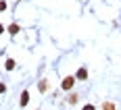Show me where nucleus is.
Instances as JSON below:
<instances>
[{
    "label": "nucleus",
    "mask_w": 121,
    "mask_h": 110,
    "mask_svg": "<svg viewBox=\"0 0 121 110\" xmlns=\"http://www.w3.org/2000/svg\"><path fill=\"white\" fill-rule=\"evenodd\" d=\"M2 33H4V25L0 23V35H2Z\"/></svg>",
    "instance_id": "f8f14e48"
},
{
    "label": "nucleus",
    "mask_w": 121,
    "mask_h": 110,
    "mask_svg": "<svg viewBox=\"0 0 121 110\" xmlns=\"http://www.w3.org/2000/svg\"><path fill=\"white\" fill-rule=\"evenodd\" d=\"M2 94H6V85H4V83L0 81V96H2Z\"/></svg>",
    "instance_id": "1a4fd4ad"
},
{
    "label": "nucleus",
    "mask_w": 121,
    "mask_h": 110,
    "mask_svg": "<svg viewBox=\"0 0 121 110\" xmlns=\"http://www.w3.org/2000/svg\"><path fill=\"white\" fill-rule=\"evenodd\" d=\"M82 110H96V108H94V104H86Z\"/></svg>",
    "instance_id": "9d476101"
},
{
    "label": "nucleus",
    "mask_w": 121,
    "mask_h": 110,
    "mask_svg": "<svg viewBox=\"0 0 121 110\" xmlns=\"http://www.w3.org/2000/svg\"><path fill=\"white\" fill-rule=\"evenodd\" d=\"M73 85H75V77H73V75H69V77H65V79H63V83H60V87H63L65 91H69V89H71Z\"/></svg>",
    "instance_id": "f257e3e1"
},
{
    "label": "nucleus",
    "mask_w": 121,
    "mask_h": 110,
    "mask_svg": "<svg viewBox=\"0 0 121 110\" xmlns=\"http://www.w3.org/2000/svg\"><path fill=\"white\" fill-rule=\"evenodd\" d=\"M67 102H69V104H75V102H77V96H75V94H71V96L67 98Z\"/></svg>",
    "instance_id": "6e6552de"
},
{
    "label": "nucleus",
    "mask_w": 121,
    "mask_h": 110,
    "mask_svg": "<svg viewBox=\"0 0 121 110\" xmlns=\"http://www.w3.org/2000/svg\"><path fill=\"white\" fill-rule=\"evenodd\" d=\"M27 102H29V91H23V94H21V100H19L21 108H25V106H27Z\"/></svg>",
    "instance_id": "7ed1b4c3"
},
{
    "label": "nucleus",
    "mask_w": 121,
    "mask_h": 110,
    "mask_svg": "<svg viewBox=\"0 0 121 110\" xmlns=\"http://www.w3.org/2000/svg\"><path fill=\"white\" fill-rule=\"evenodd\" d=\"M38 87H40V91H46V89H48V81H46V79H42V81L38 83Z\"/></svg>",
    "instance_id": "423d86ee"
},
{
    "label": "nucleus",
    "mask_w": 121,
    "mask_h": 110,
    "mask_svg": "<svg viewBox=\"0 0 121 110\" xmlns=\"http://www.w3.org/2000/svg\"><path fill=\"white\" fill-rule=\"evenodd\" d=\"M86 77H88V71H86V67H82L77 71V75H75V79H86Z\"/></svg>",
    "instance_id": "20e7f679"
},
{
    "label": "nucleus",
    "mask_w": 121,
    "mask_h": 110,
    "mask_svg": "<svg viewBox=\"0 0 121 110\" xmlns=\"http://www.w3.org/2000/svg\"><path fill=\"white\" fill-rule=\"evenodd\" d=\"M6 31H9L11 35H17V33H19L21 29H19V25H17V23H11L9 27H6Z\"/></svg>",
    "instance_id": "f03ea898"
},
{
    "label": "nucleus",
    "mask_w": 121,
    "mask_h": 110,
    "mask_svg": "<svg viewBox=\"0 0 121 110\" xmlns=\"http://www.w3.org/2000/svg\"><path fill=\"white\" fill-rule=\"evenodd\" d=\"M15 67H17V62L13 60V58H6V71H13Z\"/></svg>",
    "instance_id": "39448f33"
},
{
    "label": "nucleus",
    "mask_w": 121,
    "mask_h": 110,
    "mask_svg": "<svg viewBox=\"0 0 121 110\" xmlns=\"http://www.w3.org/2000/svg\"><path fill=\"white\" fill-rule=\"evenodd\" d=\"M2 11H6V2H4V0H0V12Z\"/></svg>",
    "instance_id": "9b49d317"
},
{
    "label": "nucleus",
    "mask_w": 121,
    "mask_h": 110,
    "mask_svg": "<svg viewBox=\"0 0 121 110\" xmlns=\"http://www.w3.org/2000/svg\"><path fill=\"white\" fill-rule=\"evenodd\" d=\"M102 110H115V104L113 102H104L102 104Z\"/></svg>",
    "instance_id": "0eeeda50"
}]
</instances>
